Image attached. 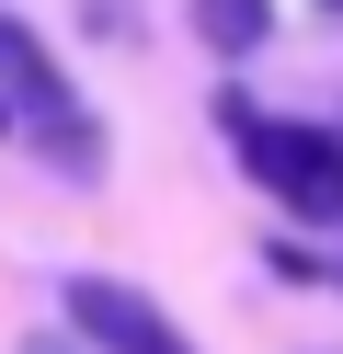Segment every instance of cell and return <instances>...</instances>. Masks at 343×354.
Masks as SVG:
<instances>
[{
  "mask_svg": "<svg viewBox=\"0 0 343 354\" xmlns=\"http://www.w3.org/2000/svg\"><path fill=\"white\" fill-rule=\"evenodd\" d=\"M0 80H12V126H35L46 160H58L69 183H91V171H103V126H91L80 80L46 57V35H35V24H12V12H0Z\"/></svg>",
  "mask_w": 343,
  "mask_h": 354,
  "instance_id": "cell-1",
  "label": "cell"
},
{
  "mask_svg": "<svg viewBox=\"0 0 343 354\" xmlns=\"http://www.w3.org/2000/svg\"><path fill=\"white\" fill-rule=\"evenodd\" d=\"M240 160H252V183H263L286 217L343 229V138H332V126H274V115H252V126H240Z\"/></svg>",
  "mask_w": 343,
  "mask_h": 354,
  "instance_id": "cell-2",
  "label": "cell"
},
{
  "mask_svg": "<svg viewBox=\"0 0 343 354\" xmlns=\"http://www.w3.org/2000/svg\"><path fill=\"white\" fill-rule=\"evenodd\" d=\"M58 297H69V320H80V343H91V354H195L149 297H137V286H114V274H69Z\"/></svg>",
  "mask_w": 343,
  "mask_h": 354,
  "instance_id": "cell-3",
  "label": "cell"
},
{
  "mask_svg": "<svg viewBox=\"0 0 343 354\" xmlns=\"http://www.w3.org/2000/svg\"><path fill=\"white\" fill-rule=\"evenodd\" d=\"M195 35H206L218 57H252V46L274 35V12H263V0H195Z\"/></svg>",
  "mask_w": 343,
  "mask_h": 354,
  "instance_id": "cell-4",
  "label": "cell"
},
{
  "mask_svg": "<svg viewBox=\"0 0 343 354\" xmlns=\"http://www.w3.org/2000/svg\"><path fill=\"white\" fill-rule=\"evenodd\" d=\"M23 354H80V343H46V331H35V343H23Z\"/></svg>",
  "mask_w": 343,
  "mask_h": 354,
  "instance_id": "cell-5",
  "label": "cell"
},
{
  "mask_svg": "<svg viewBox=\"0 0 343 354\" xmlns=\"http://www.w3.org/2000/svg\"><path fill=\"white\" fill-rule=\"evenodd\" d=\"M0 138H12V103H0Z\"/></svg>",
  "mask_w": 343,
  "mask_h": 354,
  "instance_id": "cell-6",
  "label": "cell"
},
{
  "mask_svg": "<svg viewBox=\"0 0 343 354\" xmlns=\"http://www.w3.org/2000/svg\"><path fill=\"white\" fill-rule=\"evenodd\" d=\"M320 12H332V24H343V0H320Z\"/></svg>",
  "mask_w": 343,
  "mask_h": 354,
  "instance_id": "cell-7",
  "label": "cell"
}]
</instances>
